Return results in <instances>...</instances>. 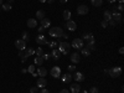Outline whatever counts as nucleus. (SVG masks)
Here are the masks:
<instances>
[{
	"label": "nucleus",
	"mask_w": 124,
	"mask_h": 93,
	"mask_svg": "<svg viewBox=\"0 0 124 93\" xmlns=\"http://www.w3.org/2000/svg\"><path fill=\"white\" fill-rule=\"evenodd\" d=\"M62 34H63V30H62V27H51L50 29V31H48V35L51 36V37H61L62 36Z\"/></svg>",
	"instance_id": "obj_1"
},
{
	"label": "nucleus",
	"mask_w": 124,
	"mask_h": 93,
	"mask_svg": "<svg viewBox=\"0 0 124 93\" xmlns=\"http://www.w3.org/2000/svg\"><path fill=\"white\" fill-rule=\"evenodd\" d=\"M70 48H71V45L67 42V41H65V42H60V44H58V50H60V52H61V54L67 55V54L70 52Z\"/></svg>",
	"instance_id": "obj_2"
},
{
	"label": "nucleus",
	"mask_w": 124,
	"mask_h": 93,
	"mask_svg": "<svg viewBox=\"0 0 124 93\" xmlns=\"http://www.w3.org/2000/svg\"><path fill=\"white\" fill-rule=\"evenodd\" d=\"M107 73H109V76L113 77V78L120 77V75H122V68H120V67H113V68L108 70Z\"/></svg>",
	"instance_id": "obj_3"
},
{
	"label": "nucleus",
	"mask_w": 124,
	"mask_h": 93,
	"mask_svg": "<svg viewBox=\"0 0 124 93\" xmlns=\"http://www.w3.org/2000/svg\"><path fill=\"white\" fill-rule=\"evenodd\" d=\"M71 47H73L76 50H81L82 47H83V40L82 39H75L73 41H72Z\"/></svg>",
	"instance_id": "obj_4"
},
{
	"label": "nucleus",
	"mask_w": 124,
	"mask_h": 93,
	"mask_svg": "<svg viewBox=\"0 0 124 93\" xmlns=\"http://www.w3.org/2000/svg\"><path fill=\"white\" fill-rule=\"evenodd\" d=\"M50 73H51V76H52V77L58 78V77L61 76V68H60V67H57V66H54L52 68H51Z\"/></svg>",
	"instance_id": "obj_5"
},
{
	"label": "nucleus",
	"mask_w": 124,
	"mask_h": 93,
	"mask_svg": "<svg viewBox=\"0 0 124 93\" xmlns=\"http://www.w3.org/2000/svg\"><path fill=\"white\" fill-rule=\"evenodd\" d=\"M36 42H37L39 45H46V44H47V39H46V36H45L44 34H40V35H37V37H36Z\"/></svg>",
	"instance_id": "obj_6"
},
{
	"label": "nucleus",
	"mask_w": 124,
	"mask_h": 93,
	"mask_svg": "<svg viewBox=\"0 0 124 93\" xmlns=\"http://www.w3.org/2000/svg\"><path fill=\"white\" fill-rule=\"evenodd\" d=\"M87 13H88L87 5H79V6L77 8V14H78V15H86Z\"/></svg>",
	"instance_id": "obj_7"
},
{
	"label": "nucleus",
	"mask_w": 124,
	"mask_h": 93,
	"mask_svg": "<svg viewBox=\"0 0 124 93\" xmlns=\"http://www.w3.org/2000/svg\"><path fill=\"white\" fill-rule=\"evenodd\" d=\"M15 46L17 47L19 51H21V50H25L26 48V42H25V41H23V40H16L15 41Z\"/></svg>",
	"instance_id": "obj_8"
},
{
	"label": "nucleus",
	"mask_w": 124,
	"mask_h": 93,
	"mask_svg": "<svg viewBox=\"0 0 124 93\" xmlns=\"http://www.w3.org/2000/svg\"><path fill=\"white\" fill-rule=\"evenodd\" d=\"M65 27H67L70 31H75V30L77 29V25H76V23H75V21H72V20H68V21H66Z\"/></svg>",
	"instance_id": "obj_9"
},
{
	"label": "nucleus",
	"mask_w": 124,
	"mask_h": 93,
	"mask_svg": "<svg viewBox=\"0 0 124 93\" xmlns=\"http://www.w3.org/2000/svg\"><path fill=\"white\" fill-rule=\"evenodd\" d=\"M46 86H47L46 79H45L44 77H40V78L37 79V85H36V87H37V88H45Z\"/></svg>",
	"instance_id": "obj_10"
},
{
	"label": "nucleus",
	"mask_w": 124,
	"mask_h": 93,
	"mask_svg": "<svg viewBox=\"0 0 124 93\" xmlns=\"http://www.w3.org/2000/svg\"><path fill=\"white\" fill-rule=\"evenodd\" d=\"M112 14V19L114 20L116 23H122V14L120 13H110Z\"/></svg>",
	"instance_id": "obj_11"
},
{
	"label": "nucleus",
	"mask_w": 124,
	"mask_h": 93,
	"mask_svg": "<svg viewBox=\"0 0 124 93\" xmlns=\"http://www.w3.org/2000/svg\"><path fill=\"white\" fill-rule=\"evenodd\" d=\"M72 78H75L76 82H82V81H85V76H83V73H81V72H76V73L72 76Z\"/></svg>",
	"instance_id": "obj_12"
},
{
	"label": "nucleus",
	"mask_w": 124,
	"mask_h": 93,
	"mask_svg": "<svg viewBox=\"0 0 124 93\" xmlns=\"http://www.w3.org/2000/svg\"><path fill=\"white\" fill-rule=\"evenodd\" d=\"M70 89H71L72 93H79L81 92V86L78 83H73V85H71Z\"/></svg>",
	"instance_id": "obj_13"
},
{
	"label": "nucleus",
	"mask_w": 124,
	"mask_h": 93,
	"mask_svg": "<svg viewBox=\"0 0 124 93\" xmlns=\"http://www.w3.org/2000/svg\"><path fill=\"white\" fill-rule=\"evenodd\" d=\"M37 26V20L36 19H29L27 20V27H31V29H34Z\"/></svg>",
	"instance_id": "obj_14"
},
{
	"label": "nucleus",
	"mask_w": 124,
	"mask_h": 93,
	"mask_svg": "<svg viewBox=\"0 0 124 93\" xmlns=\"http://www.w3.org/2000/svg\"><path fill=\"white\" fill-rule=\"evenodd\" d=\"M37 75H39L40 77H45V76L47 75V70H46L45 67H39V68H37Z\"/></svg>",
	"instance_id": "obj_15"
},
{
	"label": "nucleus",
	"mask_w": 124,
	"mask_h": 93,
	"mask_svg": "<svg viewBox=\"0 0 124 93\" xmlns=\"http://www.w3.org/2000/svg\"><path fill=\"white\" fill-rule=\"evenodd\" d=\"M50 25H51V21H50V19H47V17H44L42 20H41V26H44L45 29L50 27Z\"/></svg>",
	"instance_id": "obj_16"
},
{
	"label": "nucleus",
	"mask_w": 124,
	"mask_h": 93,
	"mask_svg": "<svg viewBox=\"0 0 124 93\" xmlns=\"http://www.w3.org/2000/svg\"><path fill=\"white\" fill-rule=\"evenodd\" d=\"M79 60H81V58H79V55H78L77 52H75V54L71 55V61L73 62V63H78Z\"/></svg>",
	"instance_id": "obj_17"
},
{
	"label": "nucleus",
	"mask_w": 124,
	"mask_h": 93,
	"mask_svg": "<svg viewBox=\"0 0 124 93\" xmlns=\"http://www.w3.org/2000/svg\"><path fill=\"white\" fill-rule=\"evenodd\" d=\"M87 47L89 48V51H94L96 50V42H94V40L87 41Z\"/></svg>",
	"instance_id": "obj_18"
},
{
	"label": "nucleus",
	"mask_w": 124,
	"mask_h": 93,
	"mask_svg": "<svg viewBox=\"0 0 124 93\" xmlns=\"http://www.w3.org/2000/svg\"><path fill=\"white\" fill-rule=\"evenodd\" d=\"M51 55H52V57L57 61V60L60 58V56H61V52H60L58 48H54V50H52V54H51Z\"/></svg>",
	"instance_id": "obj_19"
},
{
	"label": "nucleus",
	"mask_w": 124,
	"mask_h": 93,
	"mask_svg": "<svg viewBox=\"0 0 124 93\" xmlns=\"http://www.w3.org/2000/svg\"><path fill=\"white\" fill-rule=\"evenodd\" d=\"M25 55H26L27 57L35 55V50H34L32 47H27V48H25Z\"/></svg>",
	"instance_id": "obj_20"
},
{
	"label": "nucleus",
	"mask_w": 124,
	"mask_h": 93,
	"mask_svg": "<svg viewBox=\"0 0 124 93\" xmlns=\"http://www.w3.org/2000/svg\"><path fill=\"white\" fill-rule=\"evenodd\" d=\"M36 17L39 20H42L45 17V11H44V10H37V11H36Z\"/></svg>",
	"instance_id": "obj_21"
},
{
	"label": "nucleus",
	"mask_w": 124,
	"mask_h": 93,
	"mask_svg": "<svg viewBox=\"0 0 124 93\" xmlns=\"http://www.w3.org/2000/svg\"><path fill=\"white\" fill-rule=\"evenodd\" d=\"M62 81L67 82V83H68V82H71V81H72V75H71V73H66L63 77H62Z\"/></svg>",
	"instance_id": "obj_22"
},
{
	"label": "nucleus",
	"mask_w": 124,
	"mask_h": 93,
	"mask_svg": "<svg viewBox=\"0 0 124 93\" xmlns=\"http://www.w3.org/2000/svg\"><path fill=\"white\" fill-rule=\"evenodd\" d=\"M44 63V58L41 57V56H37V57H35V65H37V66H41Z\"/></svg>",
	"instance_id": "obj_23"
},
{
	"label": "nucleus",
	"mask_w": 124,
	"mask_h": 93,
	"mask_svg": "<svg viewBox=\"0 0 124 93\" xmlns=\"http://www.w3.org/2000/svg\"><path fill=\"white\" fill-rule=\"evenodd\" d=\"M63 19L66 20V21H68V20L71 19V11L70 10H65L63 11Z\"/></svg>",
	"instance_id": "obj_24"
},
{
	"label": "nucleus",
	"mask_w": 124,
	"mask_h": 93,
	"mask_svg": "<svg viewBox=\"0 0 124 93\" xmlns=\"http://www.w3.org/2000/svg\"><path fill=\"white\" fill-rule=\"evenodd\" d=\"M91 3H92V5L93 6H101L102 4H103V0H91Z\"/></svg>",
	"instance_id": "obj_25"
},
{
	"label": "nucleus",
	"mask_w": 124,
	"mask_h": 93,
	"mask_svg": "<svg viewBox=\"0 0 124 93\" xmlns=\"http://www.w3.org/2000/svg\"><path fill=\"white\" fill-rule=\"evenodd\" d=\"M110 19H112L110 11H109V10H106V11H104V20H106V21H109Z\"/></svg>",
	"instance_id": "obj_26"
},
{
	"label": "nucleus",
	"mask_w": 124,
	"mask_h": 93,
	"mask_svg": "<svg viewBox=\"0 0 124 93\" xmlns=\"http://www.w3.org/2000/svg\"><path fill=\"white\" fill-rule=\"evenodd\" d=\"M81 50H82V55H83V56H88L91 54V51H89L88 47H82Z\"/></svg>",
	"instance_id": "obj_27"
},
{
	"label": "nucleus",
	"mask_w": 124,
	"mask_h": 93,
	"mask_svg": "<svg viewBox=\"0 0 124 93\" xmlns=\"http://www.w3.org/2000/svg\"><path fill=\"white\" fill-rule=\"evenodd\" d=\"M35 54H36V56H42L44 55L42 47H37V50H35Z\"/></svg>",
	"instance_id": "obj_28"
},
{
	"label": "nucleus",
	"mask_w": 124,
	"mask_h": 93,
	"mask_svg": "<svg viewBox=\"0 0 124 93\" xmlns=\"http://www.w3.org/2000/svg\"><path fill=\"white\" fill-rule=\"evenodd\" d=\"M1 9L4 10V11H9V10H11V5H10V4H3Z\"/></svg>",
	"instance_id": "obj_29"
},
{
	"label": "nucleus",
	"mask_w": 124,
	"mask_h": 93,
	"mask_svg": "<svg viewBox=\"0 0 124 93\" xmlns=\"http://www.w3.org/2000/svg\"><path fill=\"white\" fill-rule=\"evenodd\" d=\"M82 37H83L85 40H87V41H91V40H94V39H93V35H92V34H85V35L82 36Z\"/></svg>",
	"instance_id": "obj_30"
},
{
	"label": "nucleus",
	"mask_w": 124,
	"mask_h": 93,
	"mask_svg": "<svg viewBox=\"0 0 124 93\" xmlns=\"http://www.w3.org/2000/svg\"><path fill=\"white\" fill-rule=\"evenodd\" d=\"M21 40H23V41H25V42L30 40V36H29V34L26 32V31H24V32H23V39H21Z\"/></svg>",
	"instance_id": "obj_31"
},
{
	"label": "nucleus",
	"mask_w": 124,
	"mask_h": 93,
	"mask_svg": "<svg viewBox=\"0 0 124 93\" xmlns=\"http://www.w3.org/2000/svg\"><path fill=\"white\" fill-rule=\"evenodd\" d=\"M27 72H30V73H34V72H35V66H34V65L29 66V68H27Z\"/></svg>",
	"instance_id": "obj_32"
},
{
	"label": "nucleus",
	"mask_w": 124,
	"mask_h": 93,
	"mask_svg": "<svg viewBox=\"0 0 124 93\" xmlns=\"http://www.w3.org/2000/svg\"><path fill=\"white\" fill-rule=\"evenodd\" d=\"M47 45H48L51 48H55V47L57 46V42H56V41H54V42H47Z\"/></svg>",
	"instance_id": "obj_33"
},
{
	"label": "nucleus",
	"mask_w": 124,
	"mask_h": 93,
	"mask_svg": "<svg viewBox=\"0 0 124 93\" xmlns=\"http://www.w3.org/2000/svg\"><path fill=\"white\" fill-rule=\"evenodd\" d=\"M88 93H98V88H97V87H92V88L88 91Z\"/></svg>",
	"instance_id": "obj_34"
},
{
	"label": "nucleus",
	"mask_w": 124,
	"mask_h": 93,
	"mask_svg": "<svg viewBox=\"0 0 124 93\" xmlns=\"http://www.w3.org/2000/svg\"><path fill=\"white\" fill-rule=\"evenodd\" d=\"M101 26H102V27H104V29H106V27H108V21H106V20H103V21L101 23Z\"/></svg>",
	"instance_id": "obj_35"
},
{
	"label": "nucleus",
	"mask_w": 124,
	"mask_h": 93,
	"mask_svg": "<svg viewBox=\"0 0 124 93\" xmlns=\"http://www.w3.org/2000/svg\"><path fill=\"white\" fill-rule=\"evenodd\" d=\"M108 25H110V26H116V25H117V23H116L113 19H110L109 21H108Z\"/></svg>",
	"instance_id": "obj_36"
},
{
	"label": "nucleus",
	"mask_w": 124,
	"mask_h": 93,
	"mask_svg": "<svg viewBox=\"0 0 124 93\" xmlns=\"http://www.w3.org/2000/svg\"><path fill=\"white\" fill-rule=\"evenodd\" d=\"M41 57H42V58H44V61H45V60H48V58L51 57V55H50V54H44Z\"/></svg>",
	"instance_id": "obj_37"
},
{
	"label": "nucleus",
	"mask_w": 124,
	"mask_h": 93,
	"mask_svg": "<svg viewBox=\"0 0 124 93\" xmlns=\"http://www.w3.org/2000/svg\"><path fill=\"white\" fill-rule=\"evenodd\" d=\"M117 10H118V13L123 11V10H124V6H123V4H119V5H118V8H117Z\"/></svg>",
	"instance_id": "obj_38"
},
{
	"label": "nucleus",
	"mask_w": 124,
	"mask_h": 93,
	"mask_svg": "<svg viewBox=\"0 0 124 93\" xmlns=\"http://www.w3.org/2000/svg\"><path fill=\"white\" fill-rule=\"evenodd\" d=\"M75 70H76V66H75V65H71V66H68V71H70V72H73Z\"/></svg>",
	"instance_id": "obj_39"
},
{
	"label": "nucleus",
	"mask_w": 124,
	"mask_h": 93,
	"mask_svg": "<svg viewBox=\"0 0 124 93\" xmlns=\"http://www.w3.org/2000/svg\"><path fill=\"white\" fill-rule=\"evenodd\" d=\"M37 89H39L37 87H31V88H30V93H36Z\"/></svg>",
	"instance_id": "obj_40"
},
{
	"label": "nucleus",
	"mask_w": 124,
	"mask_h": 93,
	"mask_svg": "<svg viewBox=\"0 0 124 93\" xmlns=\"http://www.w3.org/2000/svg\"><path fill=\"white\" fill-rule=\"evenodd\" d=\"M39 32H40V34H44V32H45V27H44V26H40V27H39Z\"/></svg>",
	"instance_id": "obj_41"
},
{
	"label": "nucleus",
	"mask_w": 124,
	"mask_h": 93,
	"mask_svg": "<svg viewBox=\"0 0 124 93\" xmlns=\"http://www.w3.org/2000/svg\"><path fill=\"white\" fill-rule=\"evenodd\" d=\"M61 37H63V39H66V40H67V39H68L70 36H68L67 34H62V36H61Z\"/></svg>",
	"instance_id": "obj_42"
},
{
	"label": "nucleus",
	"mask_w": 124,
	"mask_h": 93,
	"mask_svg": "<svg viewBox=\"0 0 124 93\" xmlns=\"http://www.w3.org/2000/svg\"><path fill=\"white\" fill-rule=\"evenodd\" d=\"M119 54H120V55H123V54H124V48H123V47H120V48H119Z\"/></svg>",
	"instance_id": "obj_43"
},
{
	"label": "nucleus",
	"mask_w": 124,
	"mask_h": 93,
	"mask_svg": "<svg viewBox=\"0 0 124 93\" xmlns=\"http://www.w3.org/2000/svg\"><path fill=\"white\" fill-rule=\"evenodd\" d=\"M41 93H50V92H48V91H47L46 88H42V91H41Z\"/></svg>",
	"instance_id": "obj_44"
},
{
	"label": "nucleus",
	"mask_w": 124,
	"mask_h": 93,
	"mask_svg": "<svg viewBox=\"0 0 124 93\" xmlns=\"http://www.w3.org/2000/svg\"><path fill=\"white\" fill-rule=\"evenodd\" d=\"M60 93H70V92H68L67 89H61V92H60Z\"/></svg>",
	"instance_id": "obj_45"
},
{
	"label": "nucleus",
	"mask_w": 124,
	"mask_h": 93,
	"mask_svg": "<svg viewBox=\"0 0 124 93\" xmlns=\"http://www.w3.org/2000/svg\"><path fill=\"white\" fill-rule=\"evenodd\" d=\"M107 1H108V3H110V4H113V3H116L117 0H107Z\"/></svg>",
	"instance_id": "obj_46"
},
{
	"label": "nucleus",
	"mask_w": 124,
	"mask_h": 93,
	"mask_svg": "<svg viewBox=\"0 0 124 93\" xmlns=\"http://www.w3.org/2000/svg\"><path fill=\"white\" fill-rule=\"evenodd\" d=\"M21 72H23V73H26V72H27V70H25V68H23V70H21Z\"/></svg>",
	"instance_id": "obj_47"
},
{
	"label": "nucleus",
	"mask_w": 124,
	"mask_h": 93,
	"mask_svg": "<svg viewBox=\"0 0 124 93\" xmlns=\"http://www.w3.org/2000/svg\"><path fill=\"white\" fill-rule=\"evenodd\" d=\"M60 1H61L62 4H65V3H67V0H60Z\"/></svg>",
	"instance_id": "obj_48"
},
{
	"label": "nucleus",
	"mask_w": 124,
	"mask_h": 93,
	"mask_svg": "<svg viewBox=\"0 0 124 93\" xmlns=\"http://www.w3.org/2000/svg\"><path fill=\"white\" fill-rule=\"evenodd\" d=\"M13 3H14V0H9V4H10V5H11Z\"/></svg>",
	"instance_id": "obj_49"
},
{
	"label": "nucleus",
	"mask_w": 124,
	"mask_h": 93,
	"mask_svg": "<svg viewBox=\"0 0 124 93\" xmlns=\"http://www.w3.org/2000/svg\"><path fill=\"white\" fill-rule=\"evenodd\" d=\"M39 1H41V3H46L47 0H39Z\"/></svg>",
	"instance_id": "obj_50"
},
{
	"label": "nucleus",
	"mask_w": 124,
	"mask_h": 93,
	"mask_svg": "<svg viewBox=\"0 0 124 93\" xmlns=\"http://www.w3.org/2000/svg\"><path fill=\"white\" fill-rule=\"evenodd\" d=\"M81 93H88V91H82Z\"/></svg>",
	"instance_id": "obj_51"
},
{
	"label": "nucleus",
	"mask_w": 124,
	"mask_h": 93,
	"mask_svg": "<svg viewBox=\"0 0 124 93\" xmlns=\"http://www.w3.org/2000/svg\"><path fill=\"white\" fill-rule=\"evenodd\" d=\"M118 1H119L120 4H123V1H124V0H118Z\"/></svg>",
	"instance_id": "obj_52"
},
{
	"label": "nucleus",
	"mask_w": 124,
	"mask_h": 93,
	"mask_svg": "<svg viewBox=\"0 0 124 93\" xmlns=\"http://www.w3.org/2000/svg\"><path fill=\"white\" fill-rule=\"evenodd\" d=\"M3 5V0H0V6H1Z\"/></svg>",
	"instance_id": "obj_53"
},
{
	"label": "nucleus",
	"mask_w": 124,
	"mask_h": 93,
	"mask_svg": "<svg viewBox=\"0 0 124 93\" xmlns=\"http://www.w3.org/2000/svg\"><path fill=\"white\" fill-rule=\"evenodd\" d=\"M54 1V0H48V3H52Z\"/></svg>",
	"instance_id": "obj_54"
},
{
	"label": "nucleus",
	"mask_w": 124,
	"mask_h": 93,
	"mask_svg": "<svg viewBox=\"0 0 124 93\" xmlns=\"http://www.w3.org/2000/svg\"><path fill=\"white\" fill-rule=\"evenodd\" d=\"M0 11H1V8H0Z\"/></svg>",
	"instance_id": "obj_55"
}]
</instances>
